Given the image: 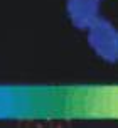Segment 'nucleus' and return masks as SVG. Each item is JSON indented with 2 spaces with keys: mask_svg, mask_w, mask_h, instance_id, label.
Instances as JSON below:
<instances>
[{
  "mask_svg": "<svg viewBox=\"0 0 118 128\" xmlns=\"http://www.w3.org/2000/svg\"><path fill=\"white\" fill-rule=\"evenodd\" d=\"M84 32L88 46L101 61L118 62V29L110 20L100 17Z\"/></svg>",
  "mask_w": 118,
  "mask_h": 128,
  "instance_id": "f257e3e1",
  "label": "nucleus"
},
{
  "mask_svg": "<svg viewBox=\"0 0 118 128\" xmlns=\"http://www.w3.org/2000/svg\"><path fill=\"white\" fill-rule=\"evenodd\" d=\"M66 14L76 29L86 30L101 17V0H66Z\"/></svg>",
  "mask_w": 118,
  "mask_h": 128,
  "instance_id": "f03ea898",
  "label": "nucleus"
}]
</instances>
